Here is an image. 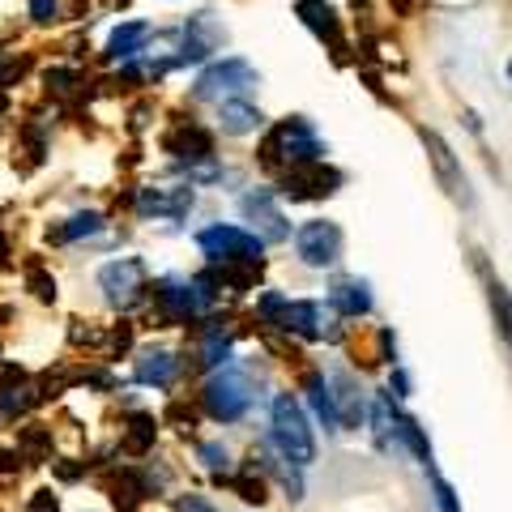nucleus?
<instances>
[{
	"instance_id": "nucleus-1",
	"label": "nucleus",
	"mask_w": 512,
	"mask_h": 512,
	"mask_svg": "<svg viewBox=\"0 0 512 512\" xmlns=\"http://www.w3.org/2000/svg\"><path fill=\"white\" fill-rule=\"evenodd\" d=\"M325 158V141L316 137V128L295 116V120H282L274 133L265 137V146H261V163L265 167H303V163H320Z\"/></svg>"
},
{
	"instance_id": "nucleus-2",
	"label": "nucleus",
	"mask_w": 512,
	"mask_h": 512,
	"mask_svg": "<svg viewBox=\"0 0 512 512\" xmlns=\"http://www.w3.org/2000/svg\"><path fill=\"white\" fill-rule=\"evenodd\" d=\"M269 444L278 448L282 461H291L299 470H308L316 461V436H312V427L303 419V410L291 393L274 397V431H269Z\"/></svg>"
},
{
	"instance_id": "nucleus-3",
	"label": "nucleus",
	"mask_w": 512,
	"mask_h": 512,
	"mask_svg": "<svg viewBox=\"0 0 512 512\" xmlns=\"http://www.w3.org/2000/svg\"><path fill=\"white\" fill-rule=\"evenodd\" d=\"M154 303L158 312L175 325H184V320H197L214 308V291L205 278H184V274H167L154 282Z\"/></svg>"
},
{
	"instance_id": "nucleus-4",
	"label": "nucleus",
	"mask_w": 512,
	"mask_h": 512,
	"mask_svg": "<svg viewBox=\"0 0 512 512\" xmlns=\"http://www.w3.org/2000/svg\"><path fill=\"white\" fill-rule=\"evenodd\" d=\"M197 248L201 256H210L214 265H261L265 261V239L252 231L227 227V222H214V227L197 231Z\"/></svg>"
},
{
	"instance_id": "nucleus-5",
	"label": "nucleus",
	"mask_w": 512,
	"mask_h": 512,
	"mask_svg": "<svg viewBox=\"0 0 512 512\" xmlns=\"http://www.w3.org/2000/svg\"><path fill=\"white\" fill-rule=\"evenodd\" d=\"M256 82H261V77H256V69L244 56H227V60L210 64V69L197 77L192 94H197L201 103H227V99H244Z\"/></svg>"
},
{
	"instance_id": "nucleus-6",
	"label": "nucleus",
	"mask_w": 512,
	"mask_h": 512,
	"mask_svg": "<svg viewBox=\"0 0 512 512\" xmlns=\"http://www.w3.org/2000/svg\"><path fill=\"white\" fill-rule=\"evenodd\" d=\"M252 397L256 393L239 367H222V372H214L210 384H205V410H210L218 423H239L248 414Z\"/></svg>"
},
{
	"instance_id": "nucleus-7",
	"label": "nucleus",
	"mask_w": 512,
	"mask_h": 512,
	"mask_svg": "<svg viewBox=\"0 0 512 512\" xmlns=\"http://www.w3.org/2000/svg\"><path fill=\"white\" fill-rule=\"evenodd\" d=\"M99 286L111 308H137L141 299H146V265L137 261V256H124V261H111L99 269Z\"/></svg>"
},
{
	"instance_id": "nucleus-8",
	"label": "nucleus",
	"mask_w": 512,
	"mask_h": 512,
	"mask_svg": "<svg viewBox=\"0 0 512 512\" xmlns=\"http://www.w3.org/2000/svg\"><path fill=\"white\" fill-rule=\"evenodd\" d=\"M295 252H299V261L312 265V269L338 265L342 261V227L338 222H325V218L303 222L295 231Z\"/></svg>"
},
{
	"instance_id": "nucleus-9",
	"label": "nucleus",
	"mask_w": 512,
	"mask_h": 512,
	"mask_svg": "<svg viewBox=\"0 0 512 512\" xmlns=\"http://www.w3.org/2000/svg\"><path fill=\"white\" fill-rule=\"evenodd\" d=\"M239 210H244V218L261 231L265 244H286V239H291V222H286V214L278 210V201L269 188H256L248 197H239Z\"/></svg>"
},
{
	"instance_id": "nucleus-10",
	"label": "nucleus",
	"mask_w": 512,
	"mask_h": 512,
	"mask_svg": "<svg viewBox=\"0 0 512 512\" xmlns=\"http://www.w3.org/2000/svg\"><path fill=\"white\" fill-rule=\"evenodd\" d=\"M342 175L325 167V158L320 163H303V167H291L282 175V192L291 201H316V197H329V192H338Z\"/></svg>"
},
{
	"instance_id": "nucleus-11",
	"label": "nucleus",
	"mask_w": 512,
	"mask_h": 512,
	"mask_svg": "<svg viewBox=\"0 0 512 512\" xmlns=\"http://www.w3.org/2000/svg\"><path fill=\"white\" fill-rule=\"evenodd\" d=\"M222 39H227V30H222V22L214 18V13H197V18L184 22V43H180V56H175V64L205 60L210 52H218Z\"/></svg>"
},
{
	"instance_id": "nucleus-12",
	"label": "nucleus",
	"mask_w": 512,
	"mask_h": 512,
	"mask_svg": "<svg viewBox=\"0 0 512 512\" xmlns=\"http://www.w3.org/2000/svg\"><path fill=\"white\" fill-rule=\"evenodd\" d=\"M295 13H299V22L308 26L320 43H329L333 52L342 56V47H346L342 43V22H338V9H333L329 0H299Z\"/></svg>"
},
{
	"instance_id": "nucleus-13",
	"label": "nucleus",
	"mask_w": 512,
	"mask_h": 512,
	"mask_svg": "<svg viewBox=\"0 0 512 512\" xmlns=\"http://www.w3.org/2000/svg\"><path fill=\"white\" fill-rule=\"evenodd\" d=\"M192 210V188H137L141 218H184Z\"/></svg>"
},
{
	"instance_id": "nucleus-14",
	"label": "nucleus",
	"mask_w": 512,
	"mask_h": 512,
	"mask_svg": "<svg viewBox=\"0 0 512 512\" xmlns=\"http://www.w3.org/2000/svg\"><path fill=\"white\" fill-rule=\"evenodd\" d=\"M423 146H427V158H431V167H436V175L444 180V188L453 192V197L470 201V192H466V175H461L453 150L444 146V137H440V133H431V128H423Z\"/></svg>"
},
{
	"instance_id": "nucleus-15",
	"label": "nucleus",
	"mask_w": 512,
	"mask_h": 512,
	"mask_svg": "<svg viewBox=\"0 0 512 512\" xmlns=\"http://www.w3.org/2000/svg\"><path fill=\"white\" fill-rule=\"evenodd\" d=\"M150 22H124V26H116L111 30V39H107V52H103V60H133L137 52H146V43H150Z\"/></svg>"
},
{
	"instance_id": "nucleus-16",
	"label": "nucleus",
	"mask_w": 512,
	"mask_h": 512,
	"mask_svg": "<svg viewBox=\"0 0 512 512\" xmlns=\"http://www.w3.org/2000/svg\"><path fill=\"white\" fill-rule=\"evenodd\" d=\"M175 376H180V359L171 350H141L137 355V380L154 384V389H171Z\"/></svg>"
},
{
	"instance_id": "nucleus-17",
	"label": "nucleus",
	"mask_w": 512,
	"mask_h": 512,
	"mask_svg": "<svg viewBox=\"0 0 512 512\" xmlns=\"http://www.w3.org/2000/svg\"><path fill=\"white\" fill-rule=\"evenodd\" d=\"M329 308L350 320L367 316L372 312V291H367V282H359V278H342V282H333V291H329Z\"/></svg>"
},
{
	"instance_id": "nucleus-18",
	"label": "nucleus",
	"mask_w": 512,
	"mask_h": 512,
	"mask_svg": "<svg viewBox=\"0 0 512 512\" xmlns=\"http://www.w3.org/2000/svg\"><path fill=\"white\" fill-rule=\"evenodd\" d=\"M333 406H338V414H342V431L346 427H359L363 423V393H359V384L350 380L346 372H333Z\"/></svg>"
},
{
	"instance_id": "nucleus-19",
	"label": "nucleus",
	"mask_w": 512,
	"mask_h": 512,
	"mask_svg": "<svg viewBox=\"0 0 512 512\" xmlns=\"http://www.w3.org/2000/svg\"><path fill=\"white\" fill-rule=\"evenodd\" d=\"M261 111H256L248 99H227V103H218V128L222 133H231V137H244L252 133V128H261Z\"/></svg>"
},
{
	"instance_id": "nucleus-20",
	"label": "nucleus",
	"mask_w": 512,
	"mask_h": 512,
	"mask_svg": "<svg viewBox=\"0 0 512 512\" xmlns=\"http://www.w3.org/2000/svg\"><path fill=\"white\" fill-rule=\"evenodd\" d=\"M167 150L180 154V158H188V163H205V158H214V141H210V133H205V128L184 124L175 137H167Z\"/></svg>"
},
{
	"instance_id": "nucleus-21",
	"label": "nucleus",
	"mask_w": 512,
	"mask_h": 512,
	"mask_svg": "<svg viewBox=\"0 0 512 512\" xmlns=\"http://www.w3.org/2000/svg\"><path fill=\"white\" fill-rule=\"evenodd\" d=\"M308 402L316 410V419L325 423V431H342V414L333 406V389L325 376H308Z\"/></svg>"
},
{
	"instance_id": "nucleus-22",
	"label": "nucleus",
	"mask_w": 512,
	"mask_h": 512,
	"mask_svg": "<svg viewBox=\"0 0 512 512\" xmlns=\"http://www.w3.org/2000/svg\"><path fill=\"white\" fill-rule=\"evenodd\" d=\"M487 299H491V312H495V329H500L504 346L512 350V295H508V286L487 278Z\"/></svg>"
},
{
	"instance_id": "nucleus-23",
	"label": "nucleus",
	"mask_w": 512,
	"mask_h": 512,
	"mask_svg": "<svg viewBox=\"0 0 512 512\" xmlns=\"http://www.w3.org/2000/svg\"><path fill=\"white\" fill-rule=\"evenodd\" d=\"M201 355H205L201 359L205 367H222V363L231 359V338L222 329H210V333H205V350H201Z\"/></svg>"
},
{
	"instance_id": "nucleus-24",
	"label": "nucleus",
	"mask_w": 512,
	"mask_h": 512,
	"mask_svg": "<svg viewBox=\"0 0 512 512\" xmlns=\"http://www.w3.org/2000/svg\"><path fill=\"white\" fill-rule=\"evenodd\" d=\"M99 231H103V214L86 210V214H73L69 227L56 231V239H82V235H99Z\"/></svg>"
},
{
	"instance_id": "nucleus-25",
	"label": "nucleus",
	"mask_w": 512,
	"mask_h": 512,
	"mask_svg": "<svg viewBox=\"0 0 512 512\" xmlns=\"http://www.w3.org/2000/svg\"><path fill=\"white\" fill-rule=\"evenodd\" d=\"M252 474H256V461H252V466H244V474L235 478V491L244 495L248 504H265V483H261V478H252Z\"/></svg>"
},
{
	"instance_id": "nucleus-26",
	"label": "nucleus",
	"mask_w": 512,
	"mask_h": 512,
	"mask_svg": "<svg viewBox=\"0 0 512 512\" xmlns=\"http://www.w3.org/2000/svg\"><path fill=\"white\" fill-rule=\"evenodd\" d=\"M154 444V419H133V427H128V440H124V448H133V453H141V448H150Z\"/></svg>"
},
{
	"instance_id": "nucleus-27",
	"label": "nucleus",
	"mask_w": 512,
	"mask_h": 512,
	"mask_svg": "<svg viewBox=\"0 0 512 512\" xmlns=\"http://www.w3.org/2000/svg\"><path fill=\"white\" fill-rule=\"evenodd\" d=\"M201 461H205V470H214L218 478L231 470V453L222 444H201Z\"/></svg>"
},
{
	"instance_id": "nucleus-28",
	"label": "nucleus",
	"mask_w": 512,
	"mask_h": 512,
	"mask_svg": "<svg viewBox=\"0 0 512 512\" xmlns=\"http://www.w3.org/2000/svg\"><path fill=\"white\" fill-rule=\"evenodd\" d=\"M431 491H436V504H440V512H461V504H457V491L444 483V478L436 474V466H431Z\"/></svg>"
},
{
	"instance_id": "nucleus-29",
	"label": "nucleus",
	"mask_w": 512,
	"mask_h": 512,
	"mask_svg": "<svg viewBox=\"0 0 512 512\" xmlns=\"http://www.w3.org/2000/svg\"><path fill=\"white\" fill-rule=\"evenodd\" d=\"M30 18L39 26H52L60 18V0H30Z\"/></svg>"
},
{
	"instance_id": "nucleus-30",
	"label": "nucleus",
	"mask_w": 512,
	"mask_h": 512,
	"mask_svg": "<svg viewBox=\"0 0 512 512\" xmlns=\"http://www.w3.org/2000/svg\"><path fill=\"white\" fill-rule=\"evenodd\" d=\"M47 86H52L56 94H69L77 86V73H64V69H52L47 73Z\"/></svg>"
},
{
	"instance_id": "nucleus-31",
	"label": "nucleus",
	"mask_w": 512,
	"mask_h": 512,
	"mask_svg": "<svg viewBox=\"0 0 512 512\" xmlns=\"http://www.w3.org/2000/svg\"><path fill=\"white\" fill-rule=\"evenodd\" d=\"M30 286H35V295H39V299H56V282H52V278H43L39 269L30 274Z\"/></svg>"
},
{
	"instance_id": "nucleus-32",
	"label": "nucleus",
	"mask_w": 512,
	"mask_h": 512,
	"mask_svg": "<svg viewBox=\"0 0 512 512\" xmlns=\"http://www.w3.org/2000/svg\"><path fill=\"white\" fill-rule=\"evenodd\" d=\"M180 512H214V504L201 495H188V500H180Z\"/></svg>"
},
{
	"instance_id": "nucleus-33",
	"label": "nucleus",
	"mask_w": 512,
	"mask_h": 512,
	"mask_svg": "<svg viewBox=\"0 0 512 512\" xmlns=\"http://www.w3.org/2000/svg\"><path fill=\"white\" fill-rule=\"evenodd\" d=\"M18 453H0V474H18Z\"/></svg>"
},
{
	"instance_id": "nucleus-34",
	"label": "nucleus",
	"mask_w": 512,
	"mask_h": 512,
	"mask_svg": "<svg viewBox=\"0 0 512 512\" xmlns=\"http://www.w3.org/2000/svg\"><path fill=\"white\" fill-rule=\"evenodd\" d=\"M508 77H512V64H508Z\"/></svg>"
}]
</instances>
